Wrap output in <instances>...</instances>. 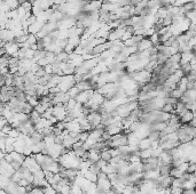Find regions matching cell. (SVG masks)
Returning <instances> with one entry per match:
<instances>
[{
	"mask_svg": "<svg viewBox=\"0 0 196 194\" xmlns=\"http://www.w3.org/2000/svg\"><path fill=\"white\" fill-rule=\"evenodd\" d=\"M76 104H77V102H76V99H75V98H70V99L68 101V102L65 103V104H63V105H64V107L67 109V111H69V110L75 109Z\"/></svg>",
	"mask_w": 196,
	"mask_h": 194,
	"instance_id": "obj_20",
	"label": "cell"
},
{
	"mask_svg": "<svg viewBox=\"0 0 196 194\" xmlns=\"http://www.w3.org/2000/svg\"><path fill=\"white\" fill-rule=\"evenodd\" d=\"M158 160H160V161L163 163V165H171L172 156L170 155V153H169V152L163 151L162 153H160V156H158Z\"/></svg>",
	"mask_w": 196,
	"mask_h": 194,
	"instance_id": "obj_7",
	"label": "cell"
},
{
	"mask_svg": "<svg viewBox=\"0 0 196 194\" xmlns=\"http://www.w3.org/2000/svg\"><path fill=\"white\" fill-rule=\"evenodd\" d=\"M195 170H196V165H195V163H189V165H188V168H187V171H186V173H188V174H195Z\"/></svg>",
	"mask_w": 196,
	"mask_h": 194,
	"instance_id": "obj_32",
	"label": "cell"
},
{
	"mask_svg": "<svg viewBox=\"0 0 196 194\" xmlns=\"http://www.w3.org/2000/svg\"><path fill=\"white\" fill-rule=\"evenodd\" d=\"M160 171L158 169H153V170H147V171H142V178L143 179H156L158 178Z\"/></svg>",
	"mask_w": 196,
	"mask_h": 194,
	"instance_id": "obj_4",
	"label": "cell"
},
{
	"mask_svg": "<svg viewBox=\"0 0 196 194\" xmlns=\"http://www.w3.org/2000/svg\"><path fill=\"white\" fill-rule=\"evenodd\" d=\"M195 118V112H192V111H187V112L184 114L182 116L179 118V121H180V124H189L192 119Z\"/></svg>",
	"mask_w": 196,
	"mask_h": 194,
	"instance_id": "obj_6",
	"label": "cell"
},
{
	"mask_svg": "<svg viewBox=\"0 0 196 194\" xmlns=\"http://www.w3.org/2000/svg\"><path fill=\"white\" fill-rule=\"evenodd\" d=\"M26 102L29 103L30 106L35 107L39 103V97L38 96H26Z\"/></svg>",
	"mask_w": 196,
	"mask_h": 194,
	"instance_id": "obj_16",
	"label": "cell"
},
{
	"mask_svg": "<svg viewBox=\"0 0 196 194\" xmlns=\"http://www.w3.org/2000/svg\"><path fill=\"white\" fill-rule=\"evenodd\" d=\"M164 102H165V104H171V105H175V103L178 102V99L173 98V97H166V98H164Z\"/></svg>",
	"mask_w": 196,
	"mask_h": 194,
	"instance_id": "obj_34",
	"label": "cell"
},
{
	"mask_svg": "<svg viewBox=\"0 0 196 194\" xmlns=\"http://www.w3.org/2000/svg\"><path fill=\"white\" fill-rule=\"evenodd\" d=\"M195 182H196V178H195V174H194V175H193L189 179L184 180V183H182V190L195 188Z\"/></svg>",
	"mask_w": 196,
	"mask_h": 194,
	"instance_id": "obj_8",
	"label": "cell"
},
{
	"mask_svg": "<svg viewBox=\"0 0 196 194\" xmlns=\"http://www.w3.org/2000/svg\"><path fill=\"white\" fill-rule=\"evenodd\" d=\"M147 138H148L150 142L158 141V139H160V131H157V130H149V134H148Z\"/></svg>",
	"mask_w": 196,
	"mask_h": 194,
	"instance_id": "obj_18",
	"label": "cell"
},
{
	"mask_svg": "<svg viewBox=\"0 0 196 194\" xmlns=\"http://www.w3.org/2000/svg\"><path fill=\"white\" fill-rule=\"evenodd\" d=\"M48 90H50V94H57V92H60V88H59V86H55V87H52V88H48Z\"/></svg>",
	"mask_w": 196,
	"mask_h": 194,
	"instance_id": "obj_37",
	"label": "cell"
},
{
	"mask_svg": "<svg viewBox=\"0 0 196 194\" xmlns=\"http://www.w3.org/2000/svg\"><path fill=\"white\" fill-rule=\"evenodd\" d=\"M96 184L100 185L104 191H109L111 188V183L108 178L107 179H102V180H96Z\"/></svg>",
	"mask_w": 196,
	"mask_h": 194,
	"instance_id": "obj_11",
	"label": "cell"
},
{
	"mask_svg": "<svg viewBox=\"0 0 196 194\" xmlns=\"http://www.w3.org/2000/svg\"><path fill=\"white\" fill-rule=\"evenodd\" d=\"M181 194H196L195 188H189V190H182Z\"/></svg>",
	"mask_w": 196,
	"mask_h": 194,
	"instance_id": "obj_39",
	"label": "cell"
},
{
	"mask_svg": "<svg viewBox=\"0 0 196 194\" xmlns=\"http://www.w3.org/2000/svg\"><path fill=\"white\" fill-rule=\"evenodd\" d=\"M163 152V150L158 146L157 148H151V158H157L158 159V156L160 155V153Z\"/></svg>",
	"mask_w": 196,
	"mask_h": 194,
	"instance_id": "obj_27",
	"label": "cell"
},
{
	"mask_svg": "<svg viewBox=\"0 0 196 194\" xmlns=\"http://www.w3.org/2000/svg\"><path fill=\"white\" fill-rule=\"evenodd\" d=\"M140 158H141V161L142 160H147L151 158V148H147V150H141L140 151Z\"/></svg>",
	"mask_w": 196,
	"mask_h": 194,
	"instance_id": "obj_17",
	"label": "cell"
},
{
	"mask_svg": "<svg viewBox=\"0 0 196 194\" xmlns=\"http://www.w3.org/2000/svg\"><path fill=\"white\" fill-rule=\"evenodd\" d=\"M139 150H147V148H150V141L148 138H143V139H140L139 145H138Z\"/></svg>",
	"mask_w": 196,
	"mask_h": 194,
	"instance_id": "obj_13",
	"label": "cell"
},
{
	"mask_svg": "<svg viewBox=\"0 0 196 194\" xmlns=\"http://www.w3.org/2000/svg\"><path fill=\"white\" fill-rule=\"evenodd\" d=\"M140 161H141V158H140L139 154H134V153H132V154L130 155V158H128V162L130 163L140 162Z\"/></svg>",
	"mask_w": 196,
	"mask_h": 194,
	"instance_id": "obj_25",
	"label": "cell"
},
{
	"mask_svg": "<svg viewBox=\"0 0 196 194\" xmlns=\"http://www.w3.org/2000/svg\"><path fill=\"white\" fill-rule=\"evenodd\" d=\"M0 194H6V192H5L4 190H1V188H0Z\"/></svg>",
	"mask_w": 196,
	"mask_h": 194,
	"instance_id": "obj_42",
	"label": "cell"
},
{
	"mask_svg": "<svg viewBox=\"0 0 196 194\" xmlns=\"http://www.w3.org/2000/svg\"><path fill=\"white\" fill-rule=\"evenodd\" d=\"M182 94L184 92H180L178 88H175V89H172L171 92H170V97H173V98H175V99H180L181 98V96H182Z\"/></svg>",
	"mask_w": 196,
	"mask_h": 194,
	"instance_id": "obj_19",
	"label": "cell"
},
{
	"mask_svg": "<svg viewBox=\"0 0 196 194\" xmlns=\"http://www.w3.org/2000/svg\"><path fill=\"white\" fill-rule=\"evenodd\" d=\"M108 151H109V153H110L111 158H112V156H117V155H119V150H118V148H108Z\"/></svg>",
	"mask_w": 196,
	"mask_h": 194,
	"instance_id": "obj_35",
	"label": "cell"
},
{
	"mask_svg": "<svg viewBox=\"0 0 196 194\" xmlns=\"http://www.w3.org/2000/svg\"><path fill=\"white\" fill-rule=\"evenodd\" d=\"M52 110H53L52 114L56 118L57 121H63L65 119V116H67V109L64 107V105L62 103H57L56 105H54L52 107Z\"/></svg>",
	"mask_w": 196,
	"mask_h": 194,
	"instance_id": "obj_1",
	"label": "cell"
},
{
	"mask_svg": "<svg viewBox=\"0 0 196 194\" xmlns=\"http://www.w3.org/2000/svg\"><path fill=\"white\" fill-rule=\"evenodd\" d=\"M171 169V165H162L160 167H158V171H160V176H166L170 173Z\"/></svg>",
	"mask_w": 196,
	"mask_h": 194,
	"instance_id": "obj_12",
	"label": "cell"
},
{
	"mask_svg": "<svg viewBox=\"0 0 196 194\" xmlns=\"http://www.w3.org/2000/svg\"><path fill=\"white\" fill-rule=\"evenodd\" d=\"M48 121L50 122V124H52V126H54V124H55L57 122V119H56V118H55L54 115H52V116L50 118V119H48Z\"/></svg>",
	"mask_w": 196,
	"mask_h": 194,
	"instance_id": "obj_40",
	"label": "cell"
},
{
	"mask_svg": "<svg viewBox=\"0 0 196 194\" xmlns=\"http://www.w3.org/2000/svg\"><path fill=\"white\" fill-rule=\"evenodd\" d=\"M100 152L101 151H98V150L91 148V150L87 151V159L91 160L93 163L96 162L98 160H100Z\"/></svg>",
	"mask_w": 196,
	"mask_h": 194,
	"instance_id": "obj_5",
	"label": "cell"
},
{
	"mask_svg": "<svg viewBox=\"0 0 196 194\" xmlns=\"http://www.w3.org/2000/svg\"><path fill=\"white\" fill-rule=\"evenodd\" d=\"M5 86V75L4 74H0V88Z\"/></svg>",
	"mask_w": 196,
	"mask_h": 194,
	"instance_id": "obj_41",
	"label": "cell"
},
{
	"mask_svg": "<svg viewBox=\"0 0 196 194\" xmlns=\"http://www.w3.org/2000/svg\"><path fill=\"white\" fill-rule=\"evenodd\" d=\"M43 192L44 194H57V192L53 188V186H50V185H48V186L46 187H43Z\"/></svg>",
	"mask_w": 196,
	"mask_h": 194,
	"instance_id": "obj_28",
	"label": "cell"
},
{
	"mask_svg": "<svg viewBox=\"0 0 196 194\" xmlns=\"http://www.w3.org/2000/svg\"><path fill=\"white\" fill-rule=\"evenodd\" d=\"M30 194H44L43 188L41 187H32L31 190L28 191Z\"/></svg>",
	"mask_w": 196,
	"mask_h": 194,
	"instance_id": "obj_29",
	"label": "cell"
},
{
	"mask_svg": "<svg viewBox=\"0 0 196 194\" xmlns=\"http://www.w3.org/2000/svg\"><path fill=\"white\" fill-rule=\"evenodd\" d=\"M45 178V173L43 169L37 170L36 173H33V179H43Z\"/></svg>",
	"mask_w": 196,
	"mask_h": 194,
	"instance_id": "obj_26",
	"label": "cell"
},
{
	"mask_svg": "<svg viewBox=\"0 0 196 194\" xmlns=\"http://www.w3.org/2000/svg\"><path fill=\"white\" fill-rule=\"evenodd\" d=\"M130 168H131V171H132V173H142V168H143L142 161L130 163Z\"/></svg>",
	"mask_w": 196,
	"mask_h": 194,
	"instance_id": "obj_10",
	"label": "cell"
},
{
	"mask_svg": "<svg viewBox=\"0 0 196 194\" xmlns=\"http://www.w3.org/2000/svg\"><path fill=\"white\" fill-rule=\"evenodd\" d=\"M87 138H88V131H80V134H79V141L84 143Z\"/></svg>",
	"mask_w": 196,
	"mask_h": 194,
	"instance_id": "obj_31",
	"label": "cell"
},
{
	"mask_svg": "<svg viewBox=\"0 0 196 194\" xmlns=\"http://www.w3.org/2000/svg\"><path fill=\"white\" fill-rule=\"evenodd\" d=\"M94 89H89V90H84V92H79V94L75 97L76 102L80 103V104H85L89 101V98L92 97Z\"/></svg>",
	"mask_w": 196,
	"mask_h": 194,
	"instance_id": "obj_3",
	"label": "cell"
},
{
	"mask_svg": "<svg viewBox=\"0 0 196 194\" xmlns=\"http://www.w3.org/2000/svg\"><path fill=\"white\" fill-rule=\"evenodd\" d=\"M187 89H196L195 81H188L187 82Z\"/></svg>",
	"mask_w": 196,
	"mask_h": 194,
	"instance_id": "obj_38",
	"label": "cell"
},
{
	"mask_svg": "<svg viewBox=\"0 0 196 194\" xmlns=\"http://www.w3.org/2000/svg\"><path fill=\"white\" fill-rule=\"evenodd\" d=\"M182 174H185V173H181V171H180L178 168L171 167V169H170V173H169V175H170L172 178H180V177L182 176Z\"/></svg>",
	"mask_w": 196,
	"mask_h": 194,
	"instance_id": "obj_15",
	"label": "cell"
},
{
	"mask_svg": "<svg viewBox=\"0 0 196 194\" xmlns=\"http://www.w3.org/2000/svg\"><path fill=\"white\" fill-rule=\"evenodd\" d=\"M54 142H55V144L62 145V143H63V136H62V135L55 136V137H54Z\"/></svg>",
	"mask_w": 196,
	"mask_h": 194,
	"instance_id": "obj_36",
	"label": "cell"
},
{
	"mask_svg": "<svg viewBox=\"0 0 196 194\" xmlns=\"http://www.w3.org/2000/svg\"><path fill=\"white\" fill-rule=\"evenodd\" d=\"M21 179H22V175L18 170H16V171H15L11 177V182H14V183H18Z\"/></svg>",
	"mask_w": 196,
	"mask_h": 194,
	"instance_id": "obj_24",
	"label": "cell"
},
{
	"mask_svg": "<svg viewBox=\"0 0 196 194\" xmlns=\"http://www.w3.org/2000/svg\"><path fill=\"white\" fill-rule=\"evenodd\" d=\"M54 135H50V136H46V137L43 138V142L46 144V146H52V145L55 144V142H54Z\"/></svg>",
	"mask_w": 196,
	"mask_h": 194,
	"instance_id": "obj_22",
	"label": "cell"
},
{
	"mask_svg": "<svg viewBox=\"0 0 196 194\" xmlns=\"http://www.w3.org/2000/svg\"><path fill=\"white\" fill-rule=\"evenodd\" d=\"M162 111L166 113H171V114H175L174 113V105H171V104H164V106L162 107Z\"/></svg>",
	"mask_w": 196,
	"mask_h": 194,
	"instance_id": "obj_23",
	"label": "cell"
},
{
	"mask_svg": "<svg viewBox=\"0 0 196 194\" xmlns=\"http://www.w3.org/2000/svg\"><path fill=\"white\" fill-rule=\"evenodd\" d=\"M132 192H133V185H125L122 194H132Z\"/></svg>",
	"mask_w": 196,
	"mask_h": 194,
	"instance_id": "obj_30",
	"label": "cell"
},
{
	"mask_svg": "<svg viewBox=\"0 0 196 194\" xmlns=\"http://www.w3.org/2000/svg\"><path fill=\"white\" fill-rule=\"evenodd\" d=\"M67 92H68V95L70 96V98H75L76 96H77V95L79 94V89L77 88V86L75 85L74 87H71V88L69 89V90H68Z\"/></svg>",
	"mask_w": 196,
	"mask_h": 194,
	"instance_id": "obj_21",
	"label": "cell"
},
{
	"mask_svg": "<svg viewBox=\"0 0 196 194\" xmlns=\"http://www.w3.org/2000/svg\"><path fill=\"white\" fill-rule=\"evenodd\" d=\"M100 159L106 161V162H109V161H110L111 155L110 153H109V151H108V148H103V150L100 152Z\"/></svg>",
	"mask_w": 196,
	"mask_h": 194,
	"instance_id": "obj_14",
	"label": "cell"
},
{
	"mask_svg": "<svg viewBox=\"0 0 196 194\" xmlns=\"http://www.w3.org/2000/svg\"><path fill=\"white\" fill-rule=\"evenodd\" d=\"M188 165L189 163L187 162V161H185V162H182L181 165L178 167V169L180 170L181 173H186V171H187V168H188Z\"/></svg>",
	"mask_w": 196,
	"mask_h": 194,
	"instance_id": "obj_33",
	"label": "cell"
},
{
	"mask_svg": "<svg viewBox=\"0 0 196 194\" xmlns=\"http://www.w3.org/2000/svg\"><path fill=\"white\" fill-rule=\"evenodd\" d=\"M9 154H11L13 161H16V162L21 163V165L23 163V161H24V159H25V155H23L22 153H18V152L13 151V152H11Z\"/></svg>",
	"mask_w": 196,
	"mask_h": 194,
	"instance_id": "obj_9",
	"label": "cell"
},
{
	"mask_svg": "<svg viewBox=\"0 0 196 194\" xmlns=\"http://www.w3.org/2000/svg\"><path fill=\"white\" fill-rule=\"evenodd\" d=\"M86 119H87V121H88V124H91L92 130L98 126V124H101V114L98 112H94V111L89 112L88 114L86 115Z\"/></svg>",
	"mask_w": 196,
	"mask_h": 194,
	"instance_id": "obj_2",
	"label": "cell"
}]
</instances>
